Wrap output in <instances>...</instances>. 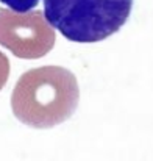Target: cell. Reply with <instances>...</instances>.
I'll use <instances>...</instances> for the list:
<instances>
[{"label":"cell","instance_id":"obj_1","mask_svg":"<svg viewBox=\"0 0 153 161\" xmlns=\"http://www.w3.org/2000/svg\"><path fill=\"white\" fill-rule=\"evenodd\" d=\"M77 77L61 66H41L20 75L11 109L19 122L31 128H52L66 122L78 108Z\"/></svg>","mask_w":153,"mask_h":161},{"label":"cell","instance_id":"obj_2","mask_svg":"<svg viewBox=\"0 0 153 161\" xmlns=\"http://www.w3.org/2000/svg\"><path fill=\"white\" fill-rule=\"evenodd\" d=\"M134 0H44V14L66 39L100 42L128 20Z\"/></svg>","mask_w":153,"mask_h":161},{"label":"cell","instance_id":"obj_3","mask_svg":"<svg viewBox=\"0 0 153 161\" xmlns=\"http://www.w3.org/2000/svg\"><path fill=\"white\" fill-rule=\"evenodd\" d=\"M55 28L44 11L30 9L17 13L0 8V46L22 59H38L53 49Z\"/></svg>","mask_w":153,"mask_h":161},{"label":"cell","instance_id":"obj_4","mask_svg":"<svg viewBox=\"0 0 153 161\" xmlns=\"http://www.w3.org/2000/svg\"><path fill=\"white\" fill-rule=\"evenodd\" d=\"M3 5H6L9 9L17 13H27L38 6L39 0H0Z\"/></svg>","mask_w":153,"mask_h":161},{"label":"cell","instance_id":"obj_5","mask_svg":"<svg viewBox=\"0 0 153 161\" xmlns=\"http://www.w3.org/2000/svg\"><path fill=\"white\" fill-rule=\"evenodd\" d=\"M8 77H9V59L3 52H0V91L5 88Z\"/></svg>","mask_w":153,"mask_h":161}]
</instances>
